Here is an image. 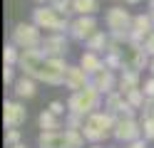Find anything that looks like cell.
Returning a JSON list of instances; mask_svg holds the SVG:
<instances>
[{"label": "cell", "mask_w": 154, "mask_h": 148, "mask_svg": "<svg viewBox=\"0 0 154 148\" xmlns=\"http://www.w3.org/2000/svg\"><path fill=\"white\" fill-rule=\"evenodd\" d=\"M107 47H109V32L107 30H97V32L85 42V49H87V52L102 54V57H104V52H107Z\"/></svg>", "instance_id": "18"}, {"label": "cell", "mask_w": 154, "mask_h": 148, "mask_svg": "<svg viewBox=\"0 0 154 148\" xmlns=\"http://www.w3.org/2000/svg\"><path fill=\"white\" fill-rule=\"evenodd\" d=\"M37 126H40L42 133H55V131H65L62 128V118L55 116L52 111H47V109H42L40 116H37Z\"/></svg>", "instance_id": "19"}, {"label": "cell", "mask_w": 154, "mask_h": 148, "mask_svg": "<svg viewBox=\"0 0 154 148\" xmlns=\"http://www.w3.org/2000/svg\"><path fill=\"white\" fill-rule=\"evenodd\" d=\"M77 64H80L87 74L94 77V74H100L102 69H104V57H102V54H94V52H87V49H85V52L80 54V62H77Z\"/></svg>", "instance_id": "16"}, {"label": "cell", "mask_w": 154, "mask_h": 148, "mask_svg": "<svg viewBox=\"0 0 154 148\" xmlns=\"http://www.w3.org/2000/svg\"><path fill=\"white\" fill-rule=\"evenodd\" d=\"M144 49H147V54H149V57H154V32H152L147 39H144Z\"/></svg>", "instance_id": "34"}, {"label": "cell", "mask_w": 154, "mask_h": 148, "mask_svg": "<svg viewBox=\"0 0 154 148\" xmlns=\"http://www.w3.org/2000/svg\"><path fill=\"white\" fill-rule=\"evenodd\" d=\"M117 121H119V118L114 116V114H109V111H104V109L90 114L87 121H85V128H82L87 143H90V146H102V141H107V138L114 133Z\"/></svg>", "instance_id": "1"}, {"label": "cell", "mask_w": 154, "mask_h": 148, "mask_svg": "<svg viewBox=\"0 0 154 148\" xmlns=\"http://www.w3.org/2000/svg\"><path fill=\"white\" fill-rule=\"evenodd\" d=\"M124 106H127V96H124L122 91H112V94H107L104 96V111H109V114H114V116H122V111H124Z\"/></svg>", "instance_id": "20"}, {"label": "cell", "mask_w": 154, "mask_h": 148, "mask_svg": "<svg viewBox=\"0 0 154 148\" xmlns=\"http://www.w3.org/2000/svg\"><path fill=\"white\" fill-rule=\"evenodd\" d=\"M17 143H23V131L20 128H5V146L13 148Z\"/></svg>", "instance_id": "27"}, {"label": "cell", "mask_w": 154, "mask_h": 148, "mask_svg": "<svg viewBox=\"0 0 154 148\" xmlns=\"http://www.w3.org/2000/svg\"><path fill=\"white\" fill-rule=\"evenodd\" d=\"M122 3H124V0H122Z\"/></svg>", "instance_id": "43"}, {"label": "cell", "mask_w": 154, "mask_h": 148, "mask_svg": "<svg viewBox=\"0 0 154 148\" xmlns=\"http://www.w3.org/2000/svg\"><path fill=\"white\" fill-rule=\"evenodd\" d=\"M65 141H67V148H85L87 138H85L82 131H72V128H65Z\"/></svg>", "instance_id": "24"}, {"label": "cell", "mask_w": 154, "mask_h": 148, "mask_svg": "<svg viewBox=\"0 0 154 148\" xmlns=\"http://www.w3.org/2000/svg\"><path fill=\"white\" fill-rule=\"evenodd\" d=\"M132 22H134V15L122 5H112V7H107V13H104V27H107L109 35L132 32Z\"/></svg>", "instance_id": "6"}, {"label": "cell", "mask_w": 154, "mask_h": 148, "mask_svg": "<svg viewBox=\"0 0 154 148\" xmlns=\"http://www.w3.org/2000/svg\"><path fill=\"white\" fill-rule=\"evenodd\" d=\"M42 52L45 57H67L70 52V35H45L42 39Z\"/></svg>", "instance_id": "12"}, {"label": "cell", "mask_w": 154, "mask_h": 148, "mask_svg": "<svg viewBox=\"0 0 154 148\" xmlns=\"http://www.w3.org/2000/svg\"><path fill=\"white\" fill-rule=\"evenodd\" d=\"M97 30H100V22H97L94 15H77V17H72V25H70V32L67 35H70V39L85 45Z\"/></svg>", "instance_id": "7"}, {"label": "cell", "mask_w": 154, "mask_h": 148, "mask_svg": "<svg viewBox=\"0 0 154 148\" xmlns=\"http://www.w3.org/2000/svg\"><path fill=\"white\" fill-rule=\"evenodd\" d=\"M119 91L129 94L134 89H142V72H132V69H122L119 72Z\"/></svg>", "instance_id": "17"}, {"label": "cell", "mask_w": 154, "mask_h": 148, "mask_svg": "<svg viewBox=\"0 0 154 148\" xmlns=\"http://www.w3.org/2000/svg\"><path fill=\"white\" fill-rule=\"evenodd\" d=\"M149 74L154 77V57H152V62H149Z\"/></svg>", "instance_id": "37"}, {"label": "cell", "mask_w": 154, "mask_h": 148, "mask_svg": "<svg viewBox=\"0 0 154 148\" xmlns=\"http://www.w3.org/2000/svg\"><path fill=\"white\" fill-rule=\"evenodd\" d=\"M42 39H45V35L35 22H17L10 32V42L20 49H40Z\"/></svg>", "instance_id": "5"}, {"label": "cell", "mask_w": 154, "mask_h": 148, "mask_svg": "<svg viewBox=\"0 0 154 148\" xmlns=\"http://www.w3.org/2000/svg\"><path fill=\"white\" fill-rule=\"evenodd\" d=\"M17 69L25 77H32L35 82L45 84V77H47V57H45V52L42 49H23Z\"/></svg>", "instance_id": "4"}, {"label": "cell", "mask_w": 154, "mask_h": 148, "mask_svg": "<svg viewBox=\"0 0 154 148\" xmlns=\"http://www.w3.org/2000/svg\"><path fill=\"white\" fill-rule=\"evenodd\" d=\"M142 91H144V96H147V99H154V77H152V74L142 82Z\"/></svg>", "instance_id": "33"}, {"label": "cell", "mask_w": 154, "mask_h": 148, "mask_svg": "<svg viewBox=\"0 0 154 148\" xmlns=\"http://www.w3.org/2000/svg\"><path fill=\"white\" fill-rule=\"evenodd\" d=\"M85 121H87L85 116H80V114H70V111H67V116H65V128L82 131V128H85Z\"/></svg>", "instance_id": "26"}, {"label": "cell", "mask_w": 154, "mask_h": 148, "mask_svg": "<svg viewBox=\"0 0 154 148\" xmlns=\"http://www.w3.org/2000/svg\"><path fill=\"white\" fill-rule=\"evenodd\" d=\"M142 0H124V5H139Z\"/></svg>", "instance_id": "36"}, {"label": "cell", "mask_w": 154, "mask_h": 148, "mask_svg": "<svg viewBox=\"0 0 154 148\" xmlns=\"http://www.w3.org/2000/svg\"><path fill=\"white\" fill-rule=\"evenodd\" d=\"M147 143H149V141H144V138H139V141H132V143H127L124 148H147Z\"/></svg>", "instance_id": "35"}, {"label": "cell", "mask_w": 154, "mask_h": 148, "mask_svg": "<svg viewBox=\"0 0 154 148\" xmlns=\"http://www.w3.org/2000/svg\"><path fill=\"white\" fill-rule=\"evenodd\" d=\"M139 123H142L144 141H154V118H147V121H139Z\"/></svg>", "instance_id": "31"}, {"label": "cell", "mask_w": 154, "mask_h": 148, "mask_svg": "<svg viewBox=\"0 0 154 148\" xmlns=\"http://www.w3.org/2000/svg\"><path fill=\"white\" fill-rule=\"evenodd\" d=\"M147 5H149V7H154V0H149V3H147Z\"/></svg>", "instance_id": "41"}, {"label": "cell", "mask_w": 154, "mask_h": 148, "mask_svg": "<svg viewBox=\"0 0 154 148\" xmlns=\"http://www.w3.org/2000/svg\"><path fill=\"white\" fill-rule=\"evenodd\" d=\"M124 96H127V104H129L132 109H137V111H142V106L147 104V96H144V91H142V89H134V91L124 94Z\"/></svg>", "instance_id": "25"}, {"label": "cell", "mask_w": 154, "mask_h": 148, "mask_svg": "<svg viewBox=\"0 0 154 148\" xmlns=\"http://www.w3.org/2000/svg\"><path fill=\"white\" fill-rule=\"evenodd\" d=\"M92 84V74H87L80 64H70V69H67L65 74V89H70V94L75 91H82V89H87Z\"/></svg>", "instance_id": "11"}, {"label": "cell", "mask_w": 154, "mask_h": 148, "mask_svg": "<svg viewBox=\"0 0 154 148\" xmlns=\"http://www.w3.org/2000/svg\"><path fill=\"white\" fill-rule=\"evenodd\" d=\"M37 148H67L65 141V131H55V133H42L37 136Z\"/></svg>", "instance_id": "21"}, {"label": "cell", "mask_w": 154, "mask_h": 148, "mask_svg": "<svg viewBox=\"0 0 154 148\" xmlns=\"http://www.w3.org/2000/svg\"><path fill=\"white\" fill-rule=\"evenodd\" d=\"M122 62H124V69H132V72H142V69H149V62H152V57L147 54L144 45L129 42L127 47H124Z\"/></svg>", "instance_id": "9"}, {"label": "cell", "mask_w": 154, "mask_h": 148, "mask_svg": "<svg viewBox=\"0 0 154 148\" xmlns=\"http://www.w3.org/2000/svg\"><path fill=\"white\" fill-rule=\"evenodd\" d=\"M152 32H154V22H152L149 13H139V15H134V22H132V42L144 45V39H147Z\"/></svg>", "instance_id": "14"}, {"label": "cell", "mask_w": 154, "mask_h": 148, "mask_svg": "<svg viewBox=\"0 0 154 148\" xmlns=\"http://www.w3.org/2000/svg\"><path fill=\"white\" fill-rule=\"evenodd\" d=\"M102 106H104V96L92 84L87 89H82V91H75V94L67 96V111L70 114H80L85 118H87L90 114H94V111H100Z\"/></svg>", "instance_id": "3"}, {"label": "cell", "mask_w": 154, "mask_h": 148, "mask_svg": "<svg viewBox=\"0 0 154 148\" xmlns=\"http://www.w3.org/2000/svg\"><path fill=\"white\" fill-rule=\"evenodd\" d=\"M47 111H52L55 116L65 118V116H67V101H60V99H55V101L47 104Z\"/></svg>", "instance_id": "28"}, {"label": "cell", "mask_w": 154, "mask_h": 148, "mask_svg": "<svg viewBox=\"0 0 154 148\" xmlns=\"http://www.w3.org/2000/svg\"><path fill=\"white\" fill-rule=\"evenodd\" d=\"M87 148H102V146H87Z\"/></svg>", "instance_id": "42"}, {"label": "cell", "mask_w": 154, "mask_h": 148, "mask_svg": "<svg viewBox=\"0 0 154 148\" xmlns=\"http://www.w3.org/2000/svg\"><path fill=\"white\" fill-rule=\"evenodd\" d=\"M112 138H114L117 143H124V146L132 143V141L144 138V136H142V123H139V118H119L117 126H114Z\"/></svg>", "instance_id": "10"}, {"label": "cell", "mask_w": 154, "mask_h": 148, "mask_svg": "<svg viewBox=\"0 0 154 148\" xmlns=\"http://www.w3.org/2000/svg\"><path fill=\"white\" fill-rule=\"evenodd\" d=\"M27 121V109L20 99H5L3 104V126L5 128H23Z\"/></svg>", "instance_id": "8"}, {"label": "cell", "mask_w": 154, "mask_h": 148, "mask_svg": "<svg viewBox=\"0 0 154 148\" xmlns=\"http://www.w3.org/2000/svg\"><path fill=\"white\" fill-rule=\"evenodd\" d=\"M147 118H154V99H147V104L139 111V121H147Z\"/></svg>", "instance_id": "32"}, {"label": "cell", "mask_w": 154, "mask_h": 148, "mask_svg": "<svg viewBox=\"0 0 154 148\" xmlns=\"http://www.w3.org/2000/svg\"><path fill=\"white\" fill-rule=\"evenodd\" d=\"M92 86L97 89L102 96H107L112 91H119V89H117L119 86V74L117 72H109V69H102L100 74L92 77Z\"/></svg>", "instance_id": "13"}, {"label": "cell", "mask_w": 154, "mask_h": 148, "mask_svg": "<svg viewBox=\"0 0 154 148\" xmlns=\"http://www.w3.org/2000/svg\"><path fill=\"white\" fill-rule=\"evenodd\" d=\"M50 5L57 10V13H62L65 17L72 15V0H50Z\"/></svg>", "instance_id": "29"}, {"label": "cell", "mask_w": 154, "mask_h": 148, "mask_svg": "<svg viewBox=\"0 0 154 148\" xmlns=\"http://www.w3.org/2000/svg\"><path fill=\"white\" fill-rule=\"evenodd\" d=\"M20 54H23L20 47H15L13 42H8V45L3 47V64H5V67H17V62H20Z\"/></svg>", "instance_id": "23"}, {"label": "cell", "mask_w": 154, "mask_h": 148, "mask_svg": "<svg viewBox=\"0 0 154 148\" xmlns=\"http://www.w3.org/2000/svg\"><path fill=\"white\" fill-rule=\"evenodd\" d=\"M17 67H5L3 64V84L5 86H15V82H17Z\"/></svg>", "instance_id": "30"}, {"label": "cell", "mask_w": 154, "mask_h": 148, "mask_svg": "<svg viewBox=\"0 0 154 148\" xmlns=\"http://www.w3.org/2000/svg\"><path fill=\"white\" fill-rule=\"evenodd\" d=\"M100 10V0H72V15H94Z\"/></svg>", "instance_id": "22"}, {"label": "cell", "mask_w": 154, "mask_h": 148, "mask_svg": "<svg viewBox=\"0 0 154 148\" xmlns=\"http://www.w3.org/2000/svg\"><path fill=\"white\" fill-rule=\"evenodd\" d=\"M147 13H149V17H152V22H154V7H149Z\"/></svg>", "instance_id": "39"}, {"label": "cell", "mask_w": 154, "mask_h": 148, "mask_svg": "<svg viewBox=\"0 0 154 148\" xmlns=\"http://www.w3.org/2000/svg\"><path fill=\"white\" fill-rule=\"evenodd\" d=\"M37 5H50V0H35Z\"/></svg>", "instance_id": "38"}, {"label": "cell", "mask_w": 154, "mask_h": 148, "mask_svg": "<svg viewBox=\"0 0 154 148\" xmlns=\"http://www.w3.org/2000/svg\"><path fill=\"white\" fill-rule=\"evenodd\" d=\"M37 84H40V82H35L32 77L20 74V77H17V82H15V86H13L15 99H20V101H25V99H35L37 96Z\"/></svg>", "instance_id": "15"}, {"label": "cell", "mask_w": 154, "mask_h": 148, "mask_svg": "<svg viewBox=\"0 0 154 148\" xmlns=\"http://www.w3.org/2000/svg\"><path fill=\"white\" fill-rule=\"evenodd\" d=\"M30 22H35L40 30H45L47 35H67L70 32V25H72V20L70 17H65L62 13H57V10L52 5H37L32 10V20Z\"/></svg>", "instance_id": "2"}, {"label": "cell", "mask_w": 154, "mask_h": 148, "mask_svg": "<svg viewBox=\"0 0 154 148\" xmlns=\"http://www.w3.org/2000/svg\"><path fill=\"white\" fill-rule=\"evenodd\" d=\"M13 148H27V146H25V143H17V146H13Z\"/></svg>", "instance_id": "40"}]
</instances>
